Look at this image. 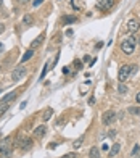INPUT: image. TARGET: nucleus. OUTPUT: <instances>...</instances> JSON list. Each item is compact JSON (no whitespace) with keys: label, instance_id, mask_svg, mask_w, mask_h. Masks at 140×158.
I'll list each match as a JSON object with an SVG mask.
<instances>
[{"label":"nucleus","instance_id":"nucleus-1","mask_svg":"<svg viewBox=\"0 0 140 158\" xmlns=\"http://www.w3.org/2000/svg\"><path fill=\"white\" fill-rule=\"evenodd\" d=\"M137 71V65H124V66H121V70H119V82H126L127 77H130L134 73Z\"/></svg>","mask_w":140,"mask_h":158},{"label":"nucleus","instance_id":"nucleus-2","mask_svg":"<svg viewBox=\"0 0 140 158\" xmlns=\"http://www.w3.org/2000/svg\"><path fill=\"white\" fill-rule=\"evenodd\" d=\"M26 76V70L24 66H16L13 71H11V81L18 82V81H21V79H24Z\"/></svg>","mask_w":140,"mask_h":158},{"label":"nucleus","instance_id":"nucleus-3","mask_svg":"<svg viewBox=\"0 0 140 158\" xmlns=\"http://www.w3.org/2000/svg\"><path fill=\"white\" fill-rule=\"evenodd\" d=\"M116 120V113L113 111V110H108V111H105L102 115V123L105 124V126H110V124H113Z\"/></svg>","mask_w":140,"mask_h":158},{"label":"nucleus","instance_id":"nucleus-4","mask_svg":"<svg viewBox=\"0 0 140 158\" xmlns=\"http://www.w3.org/2000/svg\"><path fill=\"white\" fill-rule=\"evenodd\" d=\"M134 49H135V44H132L129 39H126V40L121 42V50H123V53H126V55H132Z\"/></svg>","mask_w":140,"mask_h":158},{"label":"nucleus","instance_id":"nucleus-5","mask_svg":"<svg viewBox=\"0 0 140 158\" xmlns=\"http://www.w3.org/2000/svg\"><path fill=\"white\" fill-rule=\"evenodd\" d=\"M114 7V0H98L97 2V8L102 11H108Z\"/></svg>","mask_w":140,"mask_h":158},{"label":"nucleus","instance_id":"nucleus-6","mask_svg":"<svg viewBox=\"0 0 140 158\" xmlns=\"http://www.w3.org/2000/svg\"><path fill=\"white\" fill-rule=\"evenodd\" d=\"M139 28H140V24H139V21H137L135 18H132V19L127 21V31H129L130 34H135V32L139 31Z\"/></svg>","mask_w":140,"mask_h":158},{"label":"nucleus","instance_id":"nucleus-7","mask_svg":"<svg viewBox=\"0 0 140 158\" xmlns=\"http://www.w3.org/2000/svg\"><path fill=\"white\" fill-rule=\"evenodd\" d=\"M11 157V148L7 147V144L0 145V158H10Z\"/></svg>","mask_w":140,"mask_h":158},{"label":"nucleus","instance_id":"nucleus-8","mask_svg":"<svg viewBox=\"0 0 140 158\" xmlns=\"http://www.w3.org/2000/svg\"><path fill=\"white\" fill-rule=\"evenodd\" d=\"M45 132H47V127L44 126V124H42V126H37V127L34 129V137L40 139V137H44V136H45Z\"/></svg>","mask_w":140,"mask_h":158},{"label":"nucleus","instance_id":"nucleus-9","mask_svg":"<svg viewBox=\"0 0 140 158\" xmlns=\"http://www.w3.org/2000/svg\"><path fill=\"white\" fill-rule=\"evenodd\" d=\"M32 55H34V49H29L28 52L21 56V63H24V61H28L29 58H32Z\"/></svg>","mask_w":140,"mask_h":158},{"label":"nucleus","instance_id":"nucleus-10","mask_svg":"<svg viewBox=\"0 0 140 158\" xmlns=\"http://www.w3.org/2000/svg\"><path fill=\"white\" fill-rule=\"evenodd\" d=\"M89 158H100V150L97 147H92L89 152Z\"/></svg>","mask_w":140,"mask_h":158},{"label":"nucleus","instance_id":"nucleus-11","mask_svg":"<svg viewBox=\"0 0 140 158\" xmlns=\"http://www.w3.org/2000/svg\"><path fill=\"white\" fill-rule=\"evenodd\" d=\"M52 115H53V110L52 108H47L45 111H44V115H42V121H49L50 118H52Z\"/></svg>","mask_w":140,"mask_h":158},{"label":"nucleus","instance_id":"nucleus-12","mask_svg":"<svg viewBox=\"0 0 140 158\" xmlns=\"http://www.w3.org/2000/svg\"><path fill=\"white\" fill-rule=\"evenodd\" d=\"M32 147V141L31 139H24V141H21V148L23 150H28V148Z\"/></svg>","mask_w":140,"mask_h":158},{"label":"nucleus","instance_id":"nucleus-13","mask_svg":"<svg viewBox=\"0 0 140 158\" xmlns=\"http://www.w3.org/2000/svg\"><path fill=\"white\" fill-rule=\"evenodd\" d=\"M119 150H121V145H119V144H114V145L111 147V150H110V157H114V155H118Z\"/></svg>","mask_w":140,"mask_h":158},{"label":"nucleus","instance_id":"nucleus-14","mask_svg":"<svg viewBox=\"0 0 140 158\" xmlns=\"http://www.w3.org/2000/svg\"><path fill=\"white\" fill-rule=\"evenodd\" d=\"M15 97H16V92H10V94H7L2 100H0V103H2V102H10V100H13Z\"/></svg>","mask_w":140,"mask_h":158},{"label":"nucleus","instance_id":"nucleus-15","mask_svg":"<svg viewBox=\"0 0 140 158\" xmlns=\"http://www.w3.org/2000/svg\"><path fill=\"white\" fill-rule=\"evenodd\" d=\"M42 40H44V35H39V37L35 39L34 42L31 44V49H35V47H39L40 44H42Z\"/></svg>","mask_w":140,"mask_h":158},{"label":"nucleus","instance_id":"nucleus-16","mask_svg":"<svg viewBox=\"0 0 140 158\" xmlns=\"http://www.w3.org/2000/svg\"><path fill=\"white\" fill-rule=\"evenodd\" d=\"M8 103H10V102H2V103H0V116L3 115L8 108H10V105H8Z\"/></svg>","mask_w":140,"mask_h":158},{"label":"nucleus","instance_id":"nucleus-17","mask_svg":"<svg viewBox=\"0 0 140 158\" xmlns=\"http://www.w3.org/2000/svg\"><path fill=\"white\" fill-rule=\"evenodd\" d=\"M77 18L76 16H64L63 18V24H69V23H76Z\"/></svg>","mask_w":140,"mask_h":158},{"label":"nucleus","instance_id":"nucleus-18","mask_svg":"<svg viewBox=\"0 0 140 158\" xmlns=\"http://www.w3.org/2000/svg\"><path fill=\"white\" fill-rule=\"evenodd\" d=\"M118 92H119V94H127V86L124 84V82H119V86H118Z\"/></svg>","mask_w":140,"mask_h":158},{"label":"nucleus","instance_id":"nucleus-19","mask_svg":"<svg viewBox=\"0 0 140 158\" xmlns=\"http://www.w3.org/2000/svg\"><path fill=\"white\" fill-rule=\"evenodd\" d=\"M23 24H26V26L32 24V16L31 15H24V18H23Z\"/></svg>","mask_w":140,"mask_h":158},{"label":"nucleus","instance_id":"nucleus-20","mask_svg":"<svg viewBox=\"0 0 140 158\" xmlns=\"http://www.w3.org/2000/svg\"><path fill=\"white\" fill-rule=\"evenodd\" d=\"M82 142H84V136H81V137H79V139H77V141H74V148H77V147H81V145H82Z\"/></svg>","mask_w":140,"mask_h":158},{"label":"nucleus","instance_id":"nucleus-21","mask_svg":"<svg viewBox=\"0 0 140 158\" xmlns=\"http://www.w3.org/2000/svg\"><path fill=\"white\" fill-rule=\"evenodd\" d=\"M127 111H129L130 115H140V108H137V106H130Z\"/></svg>","mask_w":140,"mask_h":158},{"label":"nucleus","instance_id":"nucleus-22","mask_svg":"<svg viewBox=\"0 0 140 158\" xmlns=\"http://www.w3.org/2000/svg\"><path fill=\"white\" fill-rule=\"evenodd\" d=\"M139 150H140V145H139V144H137V145H135V147H134V150H132V157H135V155H137V153H139Z\"/></svg>","mask_w":140,"mask_h":158},{"label":"nucleus","instance_id":"nucleus-23","mask_svg":"<svg viewBox=\"0 0 140 158\" xmlns=\"http://www.w3.org/2000/svg\"><path fill=\"white\" fill-rule=\"evenodd\" d=\"M61 158H77V155L71 152V153H66V155H64V157H61Z\"/></svg>","mask_w":140,"mask_h":158},{"label":"nucleus","instance_id":"nucleus-24","mask_svg":"<svg viewBox=\"0 0 140 158\" xmlns=\"http://www.w3.org/2000/svg\"><path fill=\"white\" fill-rule=\"evenodd\" d=\"M74 68H76V70H81V61H79V60H76V61H74Z\"/></svg>","mask_w":140,"mask_h":158},{"label":"nucleus","instance_id":"nucleus-25","mask_svg":"<svg viewBox=\"0 0 140 158\" xmlns=\"http://www.w3.org/2000/svg\"><path fill=\"white\" fill-rule=\"evenodd\" d=\"M42 2H44V0H34V2H32V5H34V7H39Z\"/></svg>","mask_w":140,"mask_h":158},{"label":"nucleus","instance_id":"nucleus-26","mask_svg":"<svg viewBox=\"0 0 140 158\" xmlns=\"http://www.w3.org/2000/svg\"><path fill=\"white\" fill-rule=\"evenodd\" d=\"M3 31H5V26L0 23V34H3Z\"/></svg>","mask_w":140,"mask_h":158},{"label":"nucleus","instance_id":"nucleus-27","mask_svg":"<svg viewBox=\"0 0 140 158\" xmlns=\"http://www.w3.org/2000/svg\"><path fill=\"white\" fill-rule=\"evenodd\" d=\"M135 100H137V103H139V105H140V92H139V94L135 95Z\"/></svg>","mask_w":140,"mask_h":158},{"label":"nucleus","instance_id":"nucleus-28","mask_svg":"<svg viewBox=\"0 0 140 158\" xmlns=\"http://www.w3.org/2000/svg\"><path fill=\"white\" fill-rule=\"evenodd\" d=\"M19 3H26V2H29V0H18Z\"/></svg>","mask_w":140,"mask_h":158},{"label":"nucleus","instance_id":"nucleus-29","mask_svg":"<svg viewBox=\"0 0 140 158\" xmlns=\"http://www.w3.org/2000/svg\"><path fill=\"white\" fill-rule=\"evenodd\" d=\"M2 5H3V0H0V8H2Z\"/></svg>","mask_w":140,"mask_h":158},{"label":"nucleus","instance_id":"nucleus-30","mask_svg":"<svg viewBox=\"0 0 140 158\" xmlns=\"http://www.w3.org/2000/svg\"><path fill=\"white\" fill-rule=\"evenodd\" d=\"M2 49H3V44H2V42H0V50H2Z\"/></svg>","mask_w":140,"mask_h":158},{"label":"nucleus","instance_id":"nucleus-31","mask_svg":"<svg viewBox=\"0 0 140 158\" xmlns=\"http://www.w3.org/2000/svg\"><path fill=\"white\" fill-rule=\"evenodd\" d=\"M0 92H2V90H0Z\"/></svg>","mask_w":140,"mask_h":158}]
</instances>
